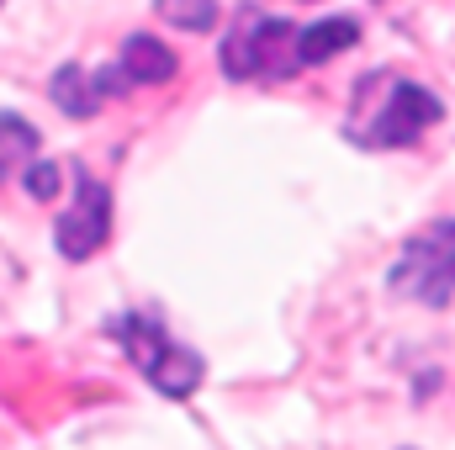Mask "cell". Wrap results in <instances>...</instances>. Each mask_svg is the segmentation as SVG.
Returning <instances> with one entry per match:
<instances>
[{
  "instance_id": "6",
  "label": "cell",
  "mask_w": 455,
  "mask_h": 450,
  "mask_svg": "<svg viewBox=\"0 0 455 450\" xmlns=\"http://www.w3.org/2000/svg\"><path fill=\"white\" fill-rule=\"evenodd\" d=\"M116 75H122L127 85H159V80H170V75H175V53H170L159 37H143V32H132V37L122 43Z\"/></svg>"
},
{
  "instance_id": "9",
  "label": "cell",
  "mask_w": 455,
  "mask_h": 450,
  "mask_svg": "<svg viewBox=\"0 0 455 450\" xmlns=\"http://www.w3.org/2000/svg\"><path fill=\"white\" fill-rule=\"evenodd\" d=\"M159 11H164L170 21H180V27H186V21H191V27H207V21L218 16V5H191V11H186V5H159Z\"/></svg>"
},
{
  "instance_id": "8",
  "label": "cell",
  "mask_w": 455,
  "mask_h": 450,
  "mask_svg": "<svg viewBox=\"0 0 455 450\" xmlns=\"http://www.w3.org/2000/svg\"><path fill=\"white\" fill-rule=\"evenodd\" d=\"M27 191H32L37 202L59 197V165H48V159H43V165H32V170H27Z\"/></svg>"
},
{
  "instance_id": "7",
  "label": "cell",
  "mask_w": 455,
  "mask_h": 450,
  "mask_svg": "<svg viewBox=\"0 0 455 450\" xmlns=\"http://www.w3.org/2000/svg\"><path fill=\"white\" fill-rule=\"evenodd\" d=\"M355 37H360L355 16H323L313 27H297V64H323L344 48H355Z\"/></svg>"
},
{
  "instance_id": "3",
  "label": "cell",
  "mask_w": 455,
  "mask_h": 450,
  "mask_svg": "<svg viewBox=\"0 0 455 450\" xmlns=\"http://www.w3.org/2000/svg\"><path fill=\"white\" fill-rule=\"evenodd\" d=\"M381 91H387V96L376 101L371 122L355 127V138H360L365 149H403V143H413L429 122H440V101H435L424 85L381 75Z\"/></svg>"
},
{
  "instance_id": "5",
  "label": "cell",
  "mask_w": 455,
  "mask_h": 450,
  "mask_svg": "<svg viewBox=\"0 0 455 450\" xmlns=\"http://www.w3.org/2000/svg\"><path fill=\"white\" fill-rule=\"evenodd\" d=\"M116 91H127V80L112 69H85V64H64L59 75H53V101L64 107L69 117H91L107 96H116Z\"/></svg>"
},
{
  "instance_id": "2",
  "label": "cell",
  "mask_w": 455,
  "mask_h": 450,
  "mask_svg": "<svg viewBox=\"0 0 455 450\" xmlns=\"http://www.w3.org/2000/svg\"><path fill=\"white\" fill-rule=\"evenodd\" d=\"M392 292H403V297H413L424 308L455 302V223H440L429 238H413L397 254Z\"/></svg>"
},
{
  "instance_id": "4",
  "label": "cell",
  "mask_w": 455,
  "mask_h": 450,
  "mask_svg": "<svg viewBox=\"0 0 455 450\" xmlns=\"http://www.w3.org/2000/svg\"><path fill=\"white\" fill-rule=\"evenodd\" d=\"M107 223H112V197H107V186L85 170V165H75V207L59 218L53 228V244H59V254L64 260H91L101 244H107Z\"/></svg>"
},
{
  "instance_id": "1",
  "label": "cell",
  "mask_w": 455,
  "mask_h": 450,
  "mask_svg": "<svg viewBox=\"0 0 455 450\" xmlns=\"http://www.w3.org/2000/svg\"><path fill=\"white\" fill-rule=\"evenodd\" d=\"M112 334L127 344L132 366H138L164 398H191V392L202 387V355H191L186 344H175L154 313H122V318H112Z\"/></svg>"
},
{
  "instance_id": "10",
  "label": "cell",
  "mask_w": 455,
  "mask_h": 450,
  "mask_svg": "<svg viewBox=\"0 0 455 450\" xmlns=\"http://www.w3.org/2000/svg\"><path fill=\"white\" fill-rule=\"evenodd\" d=\"M0 175H5V159H0Z\"/></svg>"
}]
</instances>
